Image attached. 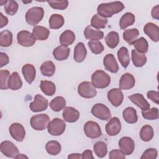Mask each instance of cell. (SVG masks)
<instances>
[{"mask_svg": "<svg viewBox=\"0 0 159 159\" xmlns=\"http://www.w3.org/2000/svg\"><path fill=\"white\" fill-rule=\"evenodd\" d=\"M92 84L95 88L103 89L107 87L111 83V77L102 70H96L91 76Z\"/></svg>", "mask_w": 159, "mask_h": 159, "instance_id": "obj_2", "label": "cell"}, {"mask_svg": "<svg viewBox=\"0 0 159 159\" xmlns=\"http://www.w3.org/2000/svg\"><path fill=\"white\" fill-rule=\"evenodd\" d=\"M11 137L17 142H22L25 136V130L24 126L17 122L12 123L9 128Z\"/></svg>", "mask_w": 159, "mask_h": 159, "instance_id": "obj_12", "label": "cell"}, {"mask_svg": "<svg viewBox=\"0 0 159 159\" xmlns=\"http://www.w3.org/2000/svg\"><path fill=\"white\" fill-rule=\"evenodd\" d=\"M135 22V16L131 12L125 13L120 18L119 26L120 29L124 30Z\"/></svg>", "mask_w": 159, "mask_h": 159, "instance_id": "obj_38", "label": "cell"}, {"mask_svg": "<svg viewBox=\"0 0 159 159\" xmlns=\"http://www.w3.org/2000/svg\"><path fill=\"white\" fill-rule=\"evenodd\" d=\"M93 150L98 157L103 158L107 153V145L104 142H98L94 145Z\"/></svg>", "mask_w": 159, "mask_h": 159, "instance_id": "obj_42", "label": "cell"}, {"mask_svg": "<svg viewBox=\"0 0 159 159\" xmlns=\"http://www.w3.org/2000/svg\"><path fill=\"white\" fill-rule=\"evenodd\" d=\"M22 73L25 80L31 84L35 80L36 76V70L34 66L32 64H25L22 68Z\"/></svg>", "mask_w": 159, "mask_h": 159, "instance_id": "obj_22", "label": "cell"}, {"mask_svg": "<svg viewBox=\"0 0 159 159\" xmlns=\"http://www.w3.org/2000/svg\"><path fill=\"white\" fill-rule=\"evenodd\" d=\"M75 40L74 32L70 30H66L60 36V43L61 45L68 47L71 45Z\"/></svg>", "mask_w": 159, "mask_h": 159, "instance_id": "obj_28", "label": "cell"}, {"mask_svg": "<svg viewBox=\"0 0 159 159\" xmlns=\"http://www.w3.org/2000/svg\"><path fill=\"white\" fill-rule=\"evenodd\" d=\"M107 99L114 107L119 106L123 102L124 94L119 88H112L107 93Z\"/></svg>", "mask_w": 159, "mask_h": 159, "instance_id": "obj_13", "label": "cell"}, {"mask_svg": "<svg viewBox=\"0 0 159 159\" xmlns=\"http://www.w3.org/2000/svg\"><path fill=\"white\" fill-rule=\"evenodd\" d=\"M135 84L134 76L129 73H125L122 75L119 80V89L122 90H129L132 88Z\"/></svg>", "mask_w": 159, "mask_h": 159, "instance_id": "obj_19", "label": "cell"}, {"mask_svg": "<svg viewBox=\"0 0 159 159\" xmlns=\"http://www.w3.org/2000/svg\"><path fill=\"white\" fill-rule=\"evenodd\" d=\"M125 6L122 2L115 1L100 4L97 7L98 14L103 17H111L114 14L121 12Z\"/></svg>", "mask_w": 159, "mask_h": 159, "instance_id": "obj_1", "label": "cell"}, {"mask_svg": "<svg viewBox=\"0 0 159 159\" xmlns=\"http://www.w3.org/2000/svg\"><path fill=\"white\" fill-rule=\"evenodd\" d=\"M108 20L107 18L103 17L99 14H94L91 19V25L96 29H104L107 24Z\"/></svg>", "mask_w": 159, "mask_h": 159, "instance_id": "obj_36", "label": "cell"}, {"mask_svg": "<svg viewBox=\"0 0 159 159\" xmlns=\"http://www.w3.org/2000/svg\"><path fill=\"white\" fill-rule=\"evenodd\" d=\"M122 117L124 120L129 124H135L138 120L137 111L132 107H126L122 112Z\"/></svg>", "mask_w": 159, "mask_h": 159, "instance_id": "obj_27", "label": "cell"}, {"mask_svg": "<svg viewBox=\"0 0 159 159\" xmlns=\"http://www.w3.org/2000/svg\"><path fill=\"white\" fill-rule=\"evenodd\" d=\"M68 158H77V159H80V158H82L81 157V154L80 153H71L68 156Z\"/></svg>", "mask_w": 159, "mask_h": 159, "instance_id": "obj_56", "label": "cell"}, {"mask_svg": "<svg viewBox=\"0 0 159 159\" xmlns=\"http://www.w3.org/2000/svg\"><path fill=\"white\" fill-rule=\"evenodd\" d=\"M81 157L83 159H93L94 157L93 155L92 151L90 150H86L83 152L81 154Z\"/></svg>", "mask_w": 159, "mask_h": 159, "instance_id": "obj_54", "label": "cell"}, {"mask_svg": "<svg viewBox=\"0 0 159 159\" xmlns=\"http://www.w3.org/2000/svg\"><path fill=\"white\" fill-rule=\"evenodd\" d=\"M103 65L106 70L112 73H116L119 71V65L114 56L109 53L107 54L103 59Z\"/></svg>", "mask_w": 159, "mask_h": 159, "instance_id": "obj_17", "label": "cell"}, {"mask_svg": "<svg viewBox=\"0 0 159 159\" xmlns=\"http://www.w3.org/2000/svg\"><path fill=\"white\" fill-rule=\"evenodd\" d=\"M118 60L122 66L126 68L130 63V56L128 49L125 47H120L117 53Z\"/></svg>", "mask_w": 159, "mask_h": 159, "instance_id": "obj_29", "label": "cell"}, {"mask_svg": "<svg viewBox=\"0 0 159 159\" xmlns=\"http://www.w3.org/2000/svg\"><path fill=\"white\" fill-rule=\"evenodd\" d=\"M9 62V57L4 52H1L0 53V65L1 67L2 68V66L6 65L8 64Z\"/></svg>", "mask_w": 159, "mask_h": 159, "instance_id": "obj_52", "label": "cell"}, {"mask_svg": "<svg viewBox=\"0 0 159 159\" xmlns=\"http://www.w3.org/2000/svg\"><path fill=\"white\" fill-rule=\"evenodd\" d=\"M121 123L120 120L117 117L111 118L109 122L106 124L105 130L106 133L110 136H115L119 134L121 130Z\"/></svg>", "mask_w": 159, "mask_h": 159, "instance_id": "obj_14", "label": "cell"}, {"mask_svg": "<svg viewBox=\"0 0 159 159\" xmlns=\"http://www.w3.org/2000/svg\"><path fill=\"white\" fill-rule=\"evenodd\" d=\"M120 150L126 155H131L135 149V143L129 137H123L119 141Z\"/></svg>", "mask_w": 159, "mask_h": 159, "instance_id": "obj_15", "label": "cell"}, {"mask_svg": "<svg viewBox=\"0 0 159 159\" xmlns=\"http://www.w3.org/2000/svg\"><path fill=\"white\" fill-rule=\"evenodd\" d=\"M91 114L102 120H109L111 114L109 109L102 103H97L91 108Z\"/></svg>", "mask_w": 159, "mask_h": 159, "instance_id": "obj_6", "label": "cell"}, {"mask_svg": "<svg viewBox=\"0 0 159 159\" xmlns=\"http://www.w3.org/2000/svg\"><path fill=\"white\" fill-rule=\"evenodd\" d=\"M151 15L153 19H155L156 20L159 19V6L158 5H157L152 8Z\"/></svg>", "mask_w": 159, "mask_h": 159, "instance_id": "obj_53", "label": "cell"}, {"mask_svg": "<svg viewBox=\"0 0 159 159\" xmlns=\"http://www.w3.org/2000/svg\"><path fill=\"white\" fill-rule=\"evenodd\" d=\"M50 122V117L46 114H40L33 116L30 124L31 127L35 130H43L47 127Z\"/></svg>", "mask_w": 159, "mask_h": 159, "instance_id": "obj_4", "label": "cell"}, {"mask_svg": "<svg viewBox=\"0 0 159 159\" xmlns=\"http://www.w3.org/2000/svg\"><path fill=\"white\" fill-rule=\"evenodd\" d=\"M135 50L142 53H145L148 52V43L144 37H140L134 41L132 43Z\"/></svg>", "mask_w": 159, "mask_h": 159, "instance_id": "obj_43", "label": "cell"}, {"mask_svg": "<svg viewBox=\"0 0 159 159\" xmlns=\"http://www.w3.org/2000/svg\"><path fill=\"white\" fill-rule=\"evenodd\" d=\"M66 106V101L62 96H57L53 98L50 102V107L52 111L59 112Z\"/></svg>", "mask_w": 159, "mask_h": 159, "instance_id": "obj_39", "label": "cell"}, {"mask_svg": "<svg viewBox=\"0 0 159 159\" xmlns=\"http://www.w3.org/2000/svg\"><path fill=\"white\" fill-rule=\"evenodd\" d=\"M142 117L147 120H156L158 119V109L157 107H152L151 109H148L147 110L142 111Z\"/></svg>", "mask_w": 159, "mask_h": 159, "instance_id": "obj_44", "label": "cell"}, {"mask_svg": "<svg viewBox=\"0 0 159 159\" xmlns=\"http://www.w3.org/2000/svg\"><path fill=\"white\" fill-rule=\"evenodd\" d=\"M40 88L42 91L47 96H53L56 91V86L54 83L47 80H42L40 81Z\"/></svg>", "mask_w": 159, "mask_h": 159, "instance_id": "obj_31", "label": "cell"}, {"mask_svg": "<svg viewBox=\"0 0 159 159\" xmlns=\"http://www.w3.org/2000/svg\"><path fill=\"white\" fill-rule=\"evenodd\" d=\"M154 135V130L153 127L150 125H143L140 131V137L144 142L150 141Z\"/></svg>", "mask_w": 159, "mask_h": 159, "instance_id": "obj_35", "label": "cell"}, {"mask_svg": "<svg viewBox=\"0 0 159 159\" xmlns=\"http://www.w3.org/2000/svg\"><path fill=\"white\" fill-rule=\"evenodd\" d=\"M18 9L19 5L15 1H6V4H4L5 12L9 16H14L17 12Z\"/></svg>", "mask_w": 159, "mask_h": 159, "instance_id": "obj_46", "label": "cell"}, {"mask_svg": "<svg viewBox=\"0 0 159 159\" xmlns=\"http://www.w3.org/2000/svg\"><path fill=\"white\" fill-rule=\"evenodd\" d=\"M65 22L63 17L58 14H52L49 19V27L52 29H58L61 28Z\"/></svg>", "mask_w": 159, "mask_h": 159, "instance_id": "obj_32", "label": "cell"}, {"mask_svg": "<svg viewBox=\"0 0 159 159\" xmlns=\"http://www.w3.org/2000/svg\"><path fill=\"white\" fill-rule=\"evenodd\" d=\"M43 15L44 11L42 7H33L27 11L25 20L27 24L35 27L42 20Z\"/></svg>", "mask_w": 159, "mask_h": 159, "instance_id": "obj_3", "label": "cell"}, {"mask_svg": "<svg viewBox=\"0 0 159 159\" xmlns=\"http://www.w3.org/2000/svg\"><path fill=\"white\" fill-rule=\"evenodd\" d=\"M10 76V73L7 70H1L0 71V88L2 90H6L9 88L8 81Z\"/></svg>", "mask_w": 159, "mask_h": 159, "instance_id": "obj_47", "label": "cell"}, {"mask_svg": "<svg viewBox=\"0 0 159 159\" xmlns=\"http://www.w3.org/2000/svg\"><path fill=\"white\" fill-rule=\"evenodd\" d=\"M12 43V33L9 30H5L0 33V45L8 47Z\"/></svg>", "mask_w": 159, "mask_h": 159, "instance_id": "obj_40", "label": "cell"}, {"mask_svg": "<svg viewBox=\"0 0 159 159\" xmlns=\"http://www.w3.org/2000/svg\"><path fill=\"white\" fill-rule=\"evenodd\" d=\"M84 132L90 139H97L102 135V131L99 125L93 120L88 121L84 125Z\"/></svg>", "mask_w": 159, "mask_h": 159, "instance_id": "obj_8", "label": "cell"}, {"mask_svg": "<svg viewBox=\"0 0 159 159\" xmlns=\"http://www.w3.org/2000/svg\"><path fill=\"white\" fill-rule=\"evenodd\" d=\"M131 55L132 60L135 66L140 68L145 65L147 59L145 53H142L135 49H133L131 51Z\"/></svg>", "mask_w": 159, "mask_h": 159, "instance_id": "obj_26", "label": "cell"}, {"mask_svg": "<svg viewBox=\"0 0 159 159\" xmlns=\"http://www.w3.org/2000/svg\"><path fill=\"white\" fill-rule=\"evenodd\" d=\"M48 106V100L43 96L37 94L35 96L34 101L29 104L30 109L34 112L43 111L46 110Z\"/></svg>", "mask_w": 159, "mask_h": 159, "instance_id": "obj_9", "label": "cell"}, {"mask_svg": "<svg viewBox=\"0 0 159 159\" xmlns=\"http://www.w3.org/2000/svg\"><path fill=\"white\" fill-rule=\"evenodd\" d=\"M105 41L108 47L110 48H116L119 43V35L116 31L109 32L105 37Z\"/></svg>", "mask_w": 159, "mask_h": 159, "instance_id": "obj_34", "label": "cell"}, {"mask_svg": "<svg viewBox=\"0 0 159 159\" xmlns=\"http://www.w3.org/2000/svg\"><path fill=\"white\" fill-rule=\"evenodd\" d=\"M28 158V157L27 156H25L23 154H18L16 157V158Z\"/></svg>", "mask_w": 159, "mask_h": 159, "instance_id": "obj_57", "label": "cell"}, {"mask_svg": "<svg viewBox=\"0 0 159 159\" xmlns=\"http://www.w3.org/2000/svg\"><path fill=\"white\" fill-rule=\"evenodd\" d=\"M88 45L91 52L94 54H100L104 50L102 43L99 40H89Z\"/></svg>", "mask_w": 159, "mask_h": 159, "instance_id": "obj_45", "label": "cell"}, {"mask_svg": "<svg viewBox=\"0 0 159 159\" xmlns=\"http://www.w3.org/2000/svg\"><path fill=\"white\" fill-rule=\"evenodd\" d=\"M78 93L80 96L84 98L90 99L97 94L96 88L89 81H83L78 86Z\"/></svg>", "mask_w": 159, "mask_h": 159, "instance_id": "obj_5", "label": "cell"}, {"mask_svg": "<svg viewBox=\"0 0 159 159\" xmlns=\"http://www.w3.org/2000/svg\"><path fill=\"white\" fill-rule=\"evenodd\" d=\"M158 152L155 148H150L147 149L142 156L140 157L141 159H155L157 157Z\"/></svg>", "mask_w": 159, "mask_h": 159, "instance_id": "obj_49", "label": "cell"}, {"mask_svg": "<svg viewBox=\"0 0 159 159\" xmlns=\"http://www.w3.org/2000/svg\"><path fill=\"white\" fill-rule=\"evenodd\" d=\"M45 149L48 154L57 155L61 152V147L58 142L56 140H50L46 143Z\"/></svg>", "mask_w": 159, "mask_h": 159, "instance_id": "obj_41", "label": "cell"}, {"mask_svg": "<svg viewBox=\"0 0 159 159\" xmlns=\"http://www.w3.org/2000/svg\"><path fill=\"white\" fill-rule=\"evenodd\" d=\"M1 152L6 157L9 158H16L19 154L17 147L11 141L5 140L1 142L0 145Z\"/></svg>", "mask_w": 159, "mask_h": 159, "instance_id": "obj_11", "label": "cell"}, {"mask_svg": "<svg viewBox=\"0 0 159 159\" xmlns=\"http://www.w3.org/2000/svg\"><path fill=\"white\" fill-rule=\"evenodd\" d=\"M66 124L62 119L60 118H54L51 120L47 127L48 132L53 136H58L61 135L65 130Z\"/></svg>", "mask_w": 159, "mask_h": 159, "instance_id": "obj_7", "label": "cell"}, {"mask_svg": "<svg viewBox=\"0 0 159 159\" xmlns=\"http://www.w3.org/2000/svg\"><path fill=\"white\" fill-rule=\"evenodd\" d=\"M17 39L19 45L26 47L33 46L37 40L32 33L27 30H21L18 32Z\"/></svg>", "mask_w": 159, "mask_h": 159, "instance_id": "obj_10", "label": "cell"}, {"mask_svg": "<svg viewBox=\"0 0 159 159\" xmlns=\"http://www.w3.org/2000/svg\"><path fill=\"white\" fill-rule=\"evenodd\" d=\"M22 86V81L19 73L16 71L13 72L9 76L8 81V87L12 90H17Z\"/></svg>", "mask_w": 159, "mask_h": 159, "instance_id": "obj_30", "label": "cell"}, {"mask_svg": "<svg viewBox=\"0 0 159 159\" xmlns=\"http://www.w3.org/2000/svg\"><path fill=\"white\" fill-rule=\"evenodd\" d=\"M109 158L110 159H124L125 155L120 150H112L109 152Z\"/></svg>", "mask_w": 159, "mask_h": 159, "instance_id": "obj_50", "label": "cell"}, {"mask_svg": "<svg viewBox=\"0 0 159 159\" xmlns=\"http://www.w3.org/2000/svg\"><path fill=\"white\" fill-rule=\"evenodd\" d=\"M32 34L37 40H45L48 39L50 35V30L41 25H36L33 28Z\"/></svg>", "mask_w": 159, "mask_h": 159, "instance_id": "obj_25", "label": "cell"}, {"mask_svg": "<svg viewBox=\"0 0 159 159\" xmlns=\"http://www.w3.org/2000/svg\"><path fill=\"white\" fill-rule=\"evenodd\" d=\"M144 33L153 42L159 40V28L158 25L152 22L147 23L143 27Z\"/></svg>", "mask_w": 159, "mask_h": 159, "instance_id": "obj_18", "label": "cell"}, {"mask_svg": "<svg viewBox=\"0 0 159 159\" xmlns=\"http://www.w3.org/2000/svg\"><path fill=\"white\" fill-rule=\"evenodd\" d=\"M70 49L68 47L60 45L56 47L53 51L54 58L58 61H63L66 60L69 57Z\"/></svg>", "mask_w": 159, "mask_h": 159, "instance_id": "obj_24", "label": "cell"}, {"mask_svg": "<svg viewBox=\"0 0 159 159\" xmlns=\"http://www.w3.org/2000/svg\"><path fill=\"white\" fill-rule=\"evenodd\" d=\"M8 23V19L6 16H4L2 12H0V27L2 28L6 26Z\"/></svg>", "mask_w": 159, "mask_h": 159, "instance_id": "obj_55", "label": "cell"}, {"mask_svg": "<svg viewBox=\"0 0 159 159\" xmlns=\"http://www.w3.org/2000/svg\"><path fill=\"white\" fill-rule=\"evenodd\" d=\"M49 6L55 9L64 10L68 6V1L66 0L63 1H48Z\"/></svg>", "mask_w": 159, "mask_h": 159, "instance_id": "obj_48", "label": "cell"}, {"mask_svg": "<svg viewBox=\"0 0 159 159\" xmlns=\"http://www.w3.org/2000/svg\"><path fill=\"white\" fill-rule=\"evenodd\" d=\"M80 112L73 107H65L63 111L62 116L65 121L70 123L76 122L80 117Z\"/></svg>", "mask_w": 159, "mask_h": 159, "instance_id": "obj_16", "label": "cell"}, {"mask_svg": "<svg viewBox=\"0 0 159 159\" xmlns=\"http://www.w3.org/2000/svg\"><path fill=\"white\" fill-rule=\"evenodd\" d=\"M40 71L43 76L51 77L55 72V66L52 61H46L41 65Z\"/></svg>", "mask_w": 159, "mask_h": 159, "instance_id": "obj_37", "label": "cell"}, {"mask_svg": "<svg viewBox=\"0 0 159 159\" xmlns=\"http://www.w3.org/2000/svg\"><path fill=\"white\" fill-rule=\"evenodd\" d=\"M84 35L86 39L90 40H99L104 37V33L102 31L96 29L90 25L85 28Z\"/></svg>", "mask_w": 159, "mask_h": 159, "instance_id": "obj_20", "label": "cell"}, {"mask_svg": "<svg viewBox=\"0 0 159 159\" xmlns=\"http://www.w3.org/2000/svg\"><path fill=\"white\" fill-rule=\"evenodd\" d=\"M129 99L137 106L142 109V111L147 110L150 108V105L148 101L144 98L143 96L140 93H135L129 96Z\"/></svg>", "mask_w": 159, "mask_h": 159, "instance_id": "obj_21", "label": "cell"}, {"mask_svg": "<svg viewBox=\"0 0 159 159\" xmlns=\"http://www.w3.org/2000/svg\"><path fill=\"white\" fill-rule=\"evenodd\" d=\"M122 35L124 40L129 45H132L139 35V31L136 28L129 29L124 30Z\"/></svg>", "mask_w": 159, "mask_h": 159, "instance_id": "obj_33", "label": "cell"}, {"mask_svg": "<svg viewBox=\"0 0 159 159\" xmlns=\"http://www.w3.org/2000/svg\"><path fill=\"white\" fill-rule=\"evenodd\" d=\"M87 55V51L84 44L83 42L78 43L75 48L73 52V58L75 61L81 63L85 59Z\"/></svg>", "mask_w": 159, "mask_h": 159, "instance_id": "obj_23", "label": "cell"}, {"mask_svg": "<svg viewBox=\"0 0 159 159\" xmlns=\"http://www.w3.org/2000/svg\"><path fill=\"white\" fill-rule=\"evenodd\" d=\"M159 93L157 91H148L147 93V98L156 104H158Z\"/></svg>", "mask_w": 159, "mask_h": 159, "instance_id": "obj_51", "label": "cell"}]
</instances>
